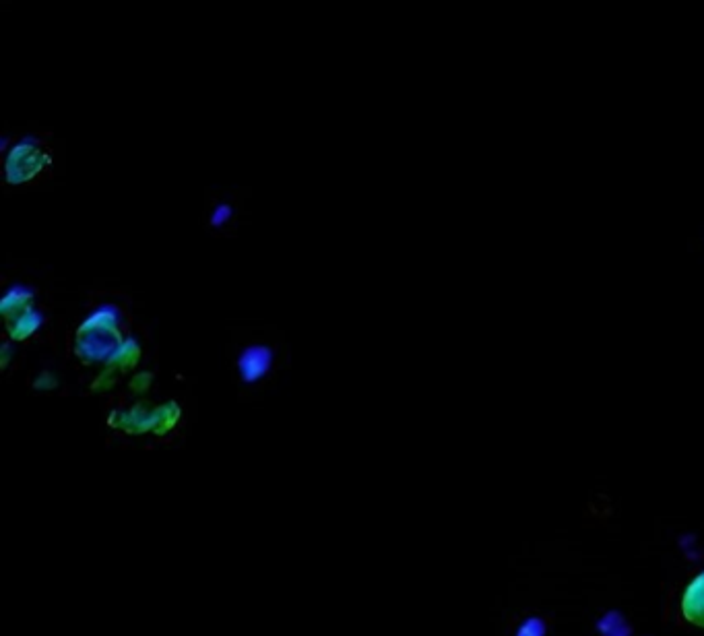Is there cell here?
<instances>
[{
	"label": "cell",
	"instance_id": "6da1fadb",
	"mask_svg": "<svg viewBox=\"0 0 704 636\" xmlns=\"http://www.w3.org/2000/svg\"><path fill=\"white\" fill-rule=\"evenodd\" d=\"M120 310L104 304L89 314L77 333V354L85 362H110L124 343L118 333Z\"/></svg>",
	"mask_w": 704,
	"mask_h": 636
},
{
	"label": "cell",
	"instance_id": "7a4b0ae2",
	"mask_svg": "<svg viewBox=\"0 0 704 636\" xmlns=\"http://www.w3.org/2000/svg\"><path fill=\"white\" fill-rule=\"evenodd\" d=\"M46 164H50V157L38 149V139H23L7 159V180L11 184H21L29 178H34Z\"/></svg>",
	"mask_w": 704,
	"mask_h": 636
},
{
	"label": "cell",
	"instance_id": "3957f363",
	"mask_svg": "<svg viewBox=\"0 0 704 636\" xmlns=\"http://www.w3.org/2000/svg\"><path fill=\"white\" fill-rule=\"evenodd\" d=\"M271 364H273V352L269 347H263V345H252V347L244 349L240 360H238L240 376L248 385L267 376Z\"/></svg>",
	"mask_w": 704,
	"mask_h": 636
},
{
	"label": "cell",
	"instance_id": "277c9868",
	"mask_svg": "<svg viewBox=\"0 0 704 636\" xmlns=\"http://www.w3.org/2000/svg\"><path fill=\"white\" fill-rule=\"evenodd\" d=\"M682 610L686 620L696 626H704V572L688 585L682 599Z\"/></svg>",
	"mask_w": 704,
	"mask_h": 636
},
{
	"label": "cell",
	"instance_id": "5b68a950",
	"mask_svg": "<svg viewBox=\"0 0 704 636\" xmlns=\"http://www.w3.org/2000/svg\"><path fill=\"white\" fill-rule=\"evenodd\" d=\"M31 300H34V290L25 288V285H13L3 302H0V312H3L7 321H13L15 316L31 308Z\"/></svg>",
	"mask_w": 704,
	"mask_h": 636
},
{
	"label": "cell",
	"instance_id": "8992f818",
	"mask_svg": "<svg viewBox=\"0 0 704 636\" xmlns=\"http://www.w3.org/2000/svg\"><path fill=\"white\" fill-rule=\"evenodd\" d=\"M42 325H44V314L34 308H29L27 312H23V314L15 316L13 321H9V333L15 341H23L31 333H36Z\"/></svg>",
	"mask_w": 704,
	"mask_h": 636
},
{
	"label": "cell",
	"instance_id": "52a82bcc",
	"mask_svg": "<svg viewBox=\"0 0 704 636\" xmlns=\"http://www.w3.org/2000/svg\"><path fill=\"white\" fill-rule=\"evenodd\" d=\"M232 207H228V205H219V207H215V213H213V217H211V226H215V228H219V226H223V224H226V221L232 217Z\"/></svg>",
	"mask_w": 704,
	"mask_h": 636
}]
</instances>
